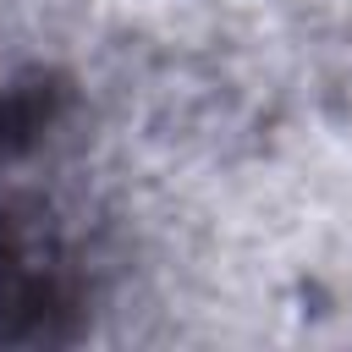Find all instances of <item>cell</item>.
I'll return each mask as SVG.
<instances>
[{"label": "cell", "instance_id": "1", "mask_svg": "<svg viewBox=\"0 0 352 352\" xmlns=\"http://www.w3.org/2000/svg\"><path fill=\"white\" fill-rule=\"evenodd\" d=\"M77 302L82 286L66 248L44 226L0 214V341H55Z\"/></svg>", "mask_w": 352, "mask_h": 352}]
</instances>
